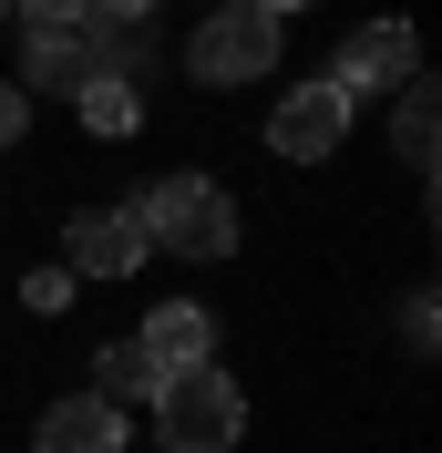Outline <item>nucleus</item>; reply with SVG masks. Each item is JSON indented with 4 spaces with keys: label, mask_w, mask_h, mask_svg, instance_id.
I'll return each mask as SVG.
<instances>
[{
    "label": "nucleus",
    "mask_w": 442,
    "mask_h": 453,
    "mask_svg": "<svg viewBox=\"0 0 442 453\" xmlns=\"http://www.w3.org/2000/svg\"><path fill=\"white\" fill-rule=\"evenodd\" d=\"M144 217L134 206H83V217H72V237H62V268H72V279H134L144 268Z\"/></svg>",
    "instance_id": "nucleus-5"
},
{
    "label": "nucleus",
    "mask_w": 442,
    "mask_h": 453,
    "mask_svg": "<svg viewBox=\"0 0 442 453\" xmlns=\"http://www.w3.org/2000/svg\"><path fill=\"white\" fill-rule=\"evenodd\" d=\"M268 62H278V11L268 0H217V11L195 21V42H186L195 83H257Z\"/></svg>",
    "instance_id": "nucleus-3"
},
{
    "label": "nucleus",
    "mask_w": 442,
    "mask_h": 453,
    "mask_svg": "<svg viewBox=\"0 0 442 453\" xmlns=\"http://www.w3.org/2000/svg\"><path fill=\"white\" fill-rule=\"evenodd\" d=\"M155 381H165V371L144 361L134 340H113V350H93V392H103L113 412H124V402H155Z\"/></svg>",
    "instance_id": "nucleus-11"
},
{
    "label": "nucleus",
    "mask_w": 442,
    "mask_h": 453,
    "mask_svg": "<svg viewBox=\"0 0 442 453\" xmlns=\"http://www.w3.org/2000/svg\"><path fill=\"white\" fill-rule=\"evenodd\" d=\"M83 11H103V21H144L155 0H83Z\"/></svg>",
    "instance_id": "nucleus-16"
},
{
    "label": "nucleus",
    "mask_w": 442,
    "mask_h": 453,
    "mask_svg": "<svg viewBox=\"0 0 442 453\" xmlns=\"http://www.w3.org/2000/svg\"><path fill=\"white\" fill-rule=\"evenodd\" d=\"M72 288H83L72 268H31V279H21V310H31V319H62V310H72Z\"/></svg>",
    "instance_id": "nucleus-13"
},
{
    "label": "nucleus",
    "mask_w": 442,
    "mask_h": 453,
    "mask_svg": "<svg viewBox=\"0 0 442 453\" xmlns=\"http://www.w3.org/2000/svg\"><path fill=\"white\" fill-rule=\"evenodd\" d=\"M21 124H31V104H21V83H0V144H21Z\"/></svg>",
    "instance_id": "nucleus-15"
},
{
    "label": "nucleus",
    "mask_w": 442,
    "mask_h": 453,
    "mask_svg": "<svg viewBox=\"0 0 442 453\" xmlns=\"http://www.w3.org/2000/svg\"><path fill=\"white\" fill-rule=\"evenodd\" d=\"M268 11H278V21H288V11H309V0H268Z\"/></svg>",
    "instance_id": "nucleus-17"
},
{
    "label": "nucleus",
    "mask_w": 442,
    "mask_h": 453,
    "mask_svg": "<svg viewBox=\"0 0 442 453\" xmlns=\"http://www.w3.org/2000/svg\"><path fill=\"white\" fill-rule=\"evenodd\" d=\"M432 113H442V93L422 83V73L391 93V144H401V165H412V175H432Z\"/></svg>",
    "instance_id": "nucleus-10"
},
{
    "label": "nucleus",
    "mask_w": 442,
    "mask_h": 453,
    "mask_svg": "<svg viewBox=\"0 0 442 453\" xmlns=\"http://www.w3.org/2000/svg\"><path fill=\"white\" fill-rule=\"evenodd\" d=\"M237 433H248V392L217 361H186L155 381V443L165 453H237Z\"/></svg>",
    "instance_id": "nucleus-1"
},
{
    "label": "nucleus",
    "mask_w": 442,
    "mask_h": 453,
    "mask_svg": "<svg viewBox=\"0 0 442 453\" xmlns=\"http://www.w3.org/2000/svg\"><path fill=\"white\" fill-rule=\"evenodd\" d=\"M72 104H83L93 134H134V124H144V83H83Z\"/></svg>",
    "instance_id": "nucleus-12"
},
{
    "label": "nucleus",
    "mask_w": 442,
    "mask_h": 453,
    "mask_svg": "<svg viewBox=\"0 0 442 453\" xmlns=\"http://www.w3.org/2000/svg\"><path fill=\"white\" fill-rule=\"evenodd\" d=\"M144 248L165 257H195V268H217V257H237V206H226L217 175H165V186H144Z\"/></svg>",
    "instance_id": "nucleus-2"
},
{
    "label": "nucleus",
    "mask_w": 442,
    "mask_h": 453,
    "mask_svg": "<svg viewBox=\"0 0 442 453\" xmlns=\"http://www.w3.org/2000/svg\"><path fill=\"white\" fill-rule=\"evenodd\" d=\"M339 134H350V93H330V83H299L288 104L268 113V155H288V165L339 155Z\"/></svg>",
    "instance_id": "nucleus-6"
},
{
    "label": "nucleus",
    "mask_w": 442,
    "mask_h": 453,
    "mask_svg": "<svg viewBox=\"0 0 442 453\" xmlns=\"http://www.w3.org/2000/svg\"><path fill=\"white\" fill-rule=\"evenodd\" d=\"M21 73H31L42 93H83V83H93V52H83V31H31Z\"/></svg>",
    "instance_id": "nucleus-9"
},
{
    "label": "nucleus",
    "mask_w": 442,
    "mask_h": 453,
    "mask_svg": "<svg viewBox=\"0 0 442 453\" xmlns=\"http://www.w3.org/2000/svg\"><path fill=\"white\" fill-rule=\"evenodd\" d=\"M0 11H11V0H0Z\"/></svg>",
    "instance_id": "nucleus-19"
},
{
    "label": "nucleus",
    "mask_w": 442,
    "mask_h": 453,
    "mask_svg": "<svg viewBox=\"0 0 442 453\" xmlns=\"http://www.w3.org/2000/svg\"><path fill=\"white\" fill-rule=\"evenodd\" d=\"M155 371H186V361H217V319L195 310V299H165V310L144 319V340H134Z\"/></svg>",
    "instance_id": "nucleus-8"
},
{
    "label": "nucleus",
    "mask_w": 442,
    "mask_h": 453,
    "mask_svg": "<svg viewBox=\"0 0 442 453\" xmlns=\"http://www.w3.org/2000/svg\"><path fill=\"white\" fill-rule=\"evenodd\" d=\"M206 11H217V0H206Z\"/></svg>",
    "instance_id": "nucleus-18"
},
{
    "label": "nucleus",
    "mask_w": 442,
    "mask_h": 453,
    "mask_svg": "<svg viewBox=\"0 0 442 453\" xmlns=\"http://www.w3.org/2000/svg\"><path fill=\"white\" fill-rule=\"evenodd\" d=\"M11 11H21L31 31H72V21H83V0H11Z\"/></svg>",
    "instance_id": "nucleus-14"
},
{
    "label": "nucleus",
    "mask_w": 442,
    "mask_h": 453,
    "mask_svg": "<svg viewBox=\"0 0 442 453\" xmlns=\"http://www.w3.org/2000/svg\"><path fill=\"white\" fill-rule=\"evenodd\" d=\"M31 453H124V412H113L103 392H72V402H52V412H42Z\"/></svg>",
    "instance_id": "nucleus-7"
},
{
    "label": "nucleus",
    "mask_w": 442,
    "mask_h": 453,
    "mask_svg": "<svg viewBox=\"0 0 442 453\" xmlns=\"http://www.w3.org/2000/svg\"><path fill=\"white\" fill-rule=\"evenodd\" d=\"M412 73H422V62H412V21H360V31H339V52H330L319 83L360 104V93H401Z\"/></svg>",
    "instance_id": "nucleus-4"
}]
</instances>
